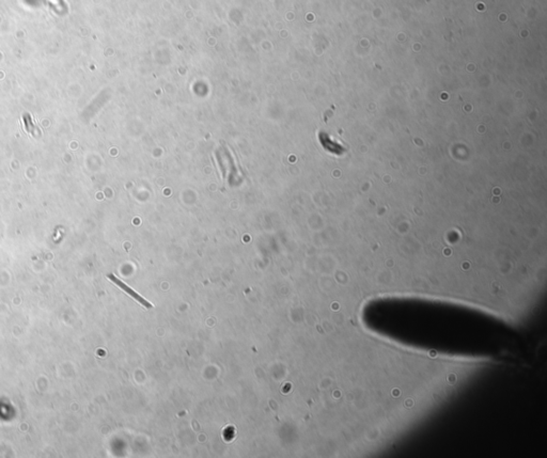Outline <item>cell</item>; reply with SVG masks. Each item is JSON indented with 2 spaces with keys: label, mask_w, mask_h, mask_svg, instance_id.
Returning a JSON list of instances; mask_svg holds the SVG:
<instances>
[{
  "label": "cell",
  "mask_w": 547,
  "mask_h": 458,
  "mask_svg": "<svg viewBox=\"0 0 547 458\" xmlns=\"http://www.w3.org/2000/svg\"><path fill=\"white\" fill-rule=\"evenodd\" d=\"M107 277H108V279L110 280V281H112L115 285H118L120 288L123 289V291H124L126 294L130 295L131 297H133L135 300H137L140 305H143V306L146 307V309H151V308L153 307L149 301L146 300V299L143 297V296H140L139 294H137L136 292H135L134 289H132L131 287H128V286L125 284V283H123L120 279H118L117 277H115L114 275L109 274Z\"/></svg>",
  "instance_id": "obj_1"
}]
</instances>
